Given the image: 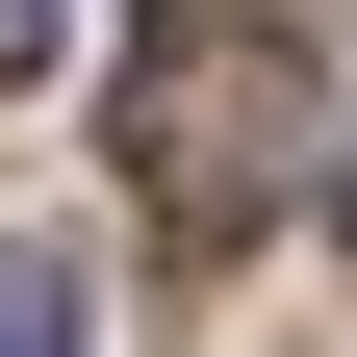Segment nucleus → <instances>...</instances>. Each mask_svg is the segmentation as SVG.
<instances>
[{
  "mask_svg": "<svg viewBox=\"0 0 357 357\" xmlns=\"http://www.w3.org/2000/svg\"><path fill=\"white\" fill-rule=\"evenodd\" d=\"M306 153V52L281 0H153V77H128V178H153L178 230H255Z\"/></svg>",
  "mask_w": 357,
  "mask_h": 357,
  "instance_id": "obj_1",
  "label": "nucleus"
},
{
  "mask_svg": "<svg viewBox=\"0 0 357 357\" xmlns=\"http://www.w3.org/2000/svg\"><path fill=\"white\" fill-rule=\"evenodd\" d=\"M52 26H77V0H0V77H26V52H52Z\"/></svg>",
  "mask_w": 357,
  "mask_h": 357,
  "instance_id": "obj_3",
  "label": "nucleus"
},
{
  "mask_svg": "<svg viewBox=\"0 0 357 357\" xmlns=\"http://www.w3.org/2000/svg\"><path fill=\"white\" fill-rule=\"evenodd\" d=\"M0 357H77V281L52 255H0Z\"/></svg>",
  "mask_w": 357,
  "mask_h": 357,
  "instance_id": "obj_2",
  "label": "nucleus"
}]
</instances>
